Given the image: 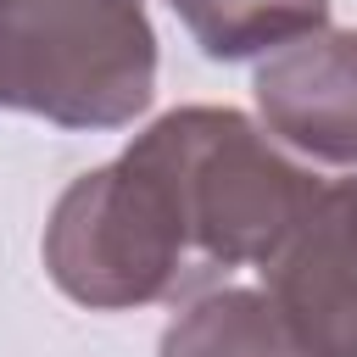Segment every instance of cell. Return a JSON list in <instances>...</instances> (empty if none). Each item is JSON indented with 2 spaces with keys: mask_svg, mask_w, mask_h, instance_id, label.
<instances>
[{
  "mask_svg": "<svg viewBox=\"0 0 357 357\" xmlns=\"http://www.w3.org/2000/svg\"><path fill=\"white\" fill-rule=\"evenodd\" d=\"M128 156H139L162 184L201 279L218 268H268L318 195V184L240 112L218 106L167 112L128 145Z\"/></svg>",
  "mask_w": 357,
  "mask_h": 357,
  "instance_id": "cell-1",
  "label": "cell"
},
{
  "mask_svg": "<svg viewBox=\"0 0 357 357\" xmlns=\"http://www.w3.org/2000/svg\"><path fill=\"white\" fill-rule=\"evenodd\" d=\"M156 39L139 0H0V106L117 128L151 106Z\"/></svg>",
  "mask_w": 357,
  "mask_h": 357,
  "instance_id": "cell-2",
  "label": "cell"
},
{
  "mask_svg": "<svg viewBox=\"0 0 357 357\" xmlns=\"http://www.w3.org/2000/svg\"><path fill=\"white\" fill-rule=\"evenodd\" d=\"M45 268L84 307H145L201 284L162 184L128 151L67 184L45 229Z\"/></svg>",
  "mask_w": 357,
  "mask_h": 357,
  "instance_id": "cell-3",
  "label": "cell"
},
{
  "mask_svg": "<svg viewBox=\"0 0 357 357\" xmlns=\"http://www.w3.org/2000/svg\"><path fill=\"white\" fill-rule=\"evenodd\" d=\"M262 273L268 301L312 357H357V240L340 218L335 184H318L312 206Z\"/></svg>",
  "mask_w": 357,
  "mask_h": 357,
  "instance_id": "cell-4",
  "label": "cell"
},
{
  "mask_svg": "<svg viewBox=\"0 0 357 357\" xmlns=\"http://www.w3.org/2000/svg\"><path fill=\"white\" fill-rule=\"evenodd\" d=\"M273 134L318 162H357V33H307L257 73Z\"/></svg>",
  "mask_w": 357,
  "mask_h": 357,
  "instance_id": "cell-5",
  "label": "cell"
},
{
  "mask_svg": "<svg viewBox=\"0 0 357 357\" xmlns=\"http://www.w3.org/2000/svg\"><path fill=\"white\" fill-rule=\"evenodd\" d=\"M162 357H312L257 290H212L162 335Z\"/></svg>",
  "mask_w": 357,
  "mask_h": 357,
  "instance_id": "cell-6",
  "label": "cell"
},
{
  "mask_svg": "<svg viewBox=\"0 0 357 357\" xmlns=\"http://www.w3.org/2000/svg\"><path fill=\"white\" fill-rule=\"evenodd\" d=\"M212 61H240L268 45H296L324 28L329 0H167Z\"/></svg>",
  "mask_w": 357,
  "mask_h": 357,
  "instance_id": "cell-7",
  "label": "cell"
},
{
  "mask_svg": "<svg viewBox=\"0 0 357 357\" xmlns=\"http://www.w3.org/2000/svg\"><path fill=\"white\" fill-rule=\"evenodd\" d=\"M335 201H340V218H346V229H351V240H357V178L335 184Z\"/></svg>",
  "mask_w": 357,
  "mask_h": 357,
  "instance_id": "cell-8",
  "label": "cell"
}]
</instances>
